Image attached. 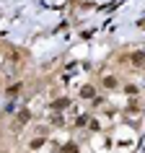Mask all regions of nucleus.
Returning <instances> with one entry per match:
<instances>
[{
  "instance_id": "obj_1",
  "label": "nucleus",
  "mask_w": 145,
  "mask_h": 153,
  "mask_svg": "<svg viewBox=\"0 0 145 153\" xmlns=\"http://www.w3.org/2000/svg\"><path fill=\"white\" fill-rule=\"evenodd\" d=\"M29 122H31V109H29V106H24V109H18L16 112V120H13V130H21L24 127V125H29Z\"/></svg>"
},
{
  "instance_id": "obj_2",
  "label": "nucleus",
  "mask_w": 145,
  "mask_h": 153,
  "mask_svg": "<svg viewBox=\"0 0 145 153\" xmlns=\"http://www.w3.org/2000/svg\"><path fill=\"white\" fill-rule=\"evenodd\" d=\"M78 96H81L83 101H93V99H96V86H91V83L81 86V91H78Z\"/></svg>"
},
{
  "instance_id": "obj_3",
  "label": "nucleus",
  "mask_w": 145,
  "mask_h": 153,
  "mask_svg": "<svg viewBox=\"0 0 145 153\" xmlns=\"http://www.w3.org/2000/svg\"><path fill=\"white\" fill-rule=\"evenodd\" d=\"M127 62H132L135 68H143L145 65V52H132V55H127Z\"/></svg>"
},
{
  "instance_id": "obj_4",
  "label": "nucleus",
  "mask_w": 145,
  "mask_h": 153,
  "mask_svg": "<svg viewBox=\"0 0 145 153\" xmlns=\"http://www.w3.org/2000/svg\"><path fill=\"white\" fill-rule=\"evenodd\" d=\"M101 86L109 91H114L117 86H119V81H117V75H101Z\"/></svg>"
},
{
  "instance_id": "obj_5",
  "label": "nucleus",
  "mask_w": 145,
  "mask_h": 153,
  "mask_svg": "<svg viewBox=\"0 0 145 153\" xmlns=\"http://www.w3.org/2000/svg\"><path fill=\"white\" fill-rule=\"evenodd\" d=\"M67 106H70V99L67 96H60V99H55V101H52V109H55V112H62V109H67Z\"/></svg>"
},
{
  "instance_id": "obj_6",
  "label": "nucleus",
  "mask_w": 145,
  "mask_h": 153,
  "mask_svg": "<svg viewBox=\"0 0 145 153\" xmlns=\"http://www.w3.org/2000/svg\"><path fill=\"white\" fill-rule=\"evenodd\" d=\"M49 125H55V127H62V125H65V114H62V112H55L52 117H49Z\"/></svg>"
},
{
  "instance_id": "obj_7",
  "label": "nucleus",
  "mask_w": 145,
  "mask_h": 153,
  "mask_svg": "<svg viewBox=\"0 0 145 153\" xmlns=\"http://www.w3.org/2000/svg\"><path fill=\"white\" fill-rule=\"evenodd\" d=\"M124 94H127L129 99H137L140 96V88H137L135 83H127V86H124Z\"/></svg>"
},
{
  "instance_id": "obj_8",
  "label": "nucleus",
  "mask_w": 145,
  "mask_h": 153,
  "mask_svg": "<svg viewBox=\"0 0 145 153\" xmlns=\"http://www.w3.org/2000/svg\"><path fill=\"white\" fill-rule=\"evenodd\" d=\"M21 88H24L21 83H16V86H10V88L5 91V94H8V99H16V94H18V91H21Z\"/></svg>"
},
{
  "instance_id": "obj_9",
  "label": "nucleus",
  "mask_w": 145,
  "mask_h": 153,
  "mask_svg": "<svg viewBox=\"0 0 145 153\" xmlns=\"http://www.w3.org/2000/svg\"><path fill=\"white\" fill-rule=\"evenodd\" d=\"M41 143H44V137H39V135H36V137L31 140V143H29V148H34V151H36V148H41Z\"/></svg>"
},
{
  "instance_id": "obj_10",
  "label": "nucleus",
  "mask_w": 145,
  "mask_h": 153,
  "mask_svg": "<svg viewBox=\"0 0 145 153\" xmlns=\"http://www.w3.org/2000/svg\"><path fill=\"white\" fill-rule=\"evenodd\" d=\"M0 153H3V151H0Z\"/></svg>"
}]
</instances>
